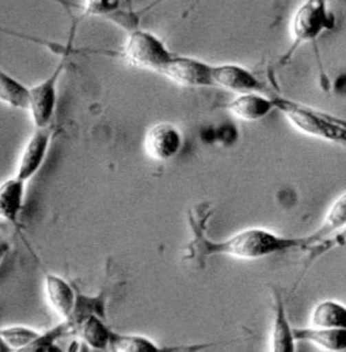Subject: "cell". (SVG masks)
Segmentation results:
<instances>
[{
	"label": "cell",
	"instance_id": "obj_1",
	"mask_svg": "<svg viewBox=\"0 0 346 352\" xmlns=\"http://www.w3.org/2000/svg\"><path fill=\"white\" fill-rule=\"evenodd\" d=\"M299 248H307L306 236L288 238L262 228H249L217 242L204 235H195L189 245L191 255L188 258L224 255L241 260H258Z\"/></svg>",
	"mask_w": 346,
	"mask_h": 352
},
{
	"label": "cell",
	"instance_id": "obj_2",
	"mask_svg": "<svg viewBox=\"0 0 346 352\" xmlns=\"http://www.w3.org/2000/svg\"><path fill=\"white\" fill-rule=\"evenodd\" d=\"M276 109L284 113L289 122L301 133L346 146V125L329 115L316 112L281 96H274Z\"/></svg>",
	"mask_w": 346,
	"mask_h": 352
},
{
	"label": "cell",
	"instance_id": "obj_3",
	"mask_svg": "<svg viewBox=\"0 0 346 352\" xmlns=\"http://www.w3.org/2000/svg\"><path fill=\"white\" fill-rule=\"evenodd\" d=\"M121 54L133 67L159 74L164 72L176 55L159 36L142 29L131 32Z\"/></svg>",
	"mask_w": 346,
	"mask_h": 352
},
{
	"label": "cell",
	"instance_id": "obj_4",
	"mask_svg": "<svg viewBox=\"0 0 346 352\" xmlns=\"http://www.w3.org/2000/svg\"><path fill=\"white\" fill-rule=\"evenodd\" d=\"M332 26V16L328 12L325 0H305L292 19V36L294 46L288 56L302 43L315 41L324 30Z\"/></svg>",
	"mask_w": 346,
	"mask_h": 352
},
{
	"label": "cell",
	"instance_id": "obj_5",
	"mask_svg": "<svg viewBox=\"0 0 346 352\" xmlns=\"http://www.w3.org/2000/svg\"><path fill=\"white\" fill-rule=\"evenodd\" d=\"M65 68V59L61 60L59 65L43 81L30 87L32 103L30 115L34 128H47L52 125V118L58 106V86L61 73Z\"/></svg>",
	"mask_w": 346,
	"mask_h": 352
},
{
	"label": "cell",
	"instance_id": "obj_6",
	"mask_svg": "<svg viewBox=\"0 0 346 352\" xmlns=\"http://www.w3.org/2000/svg\"><path fill=\"white\" fill-rule=\"evenodd\" d=\"M214 64L191 58L175 55L162 76L181 86L186 87H213L214 85Z\"/></svg>",
	"mask_w": 346,
	"mask_h": 352
},
{
	"label": "cell",
	"instance_id": "obj_7",
	"mask_svg": "<svg viewBox=\"0 0 346 352\" xmlns=\"http://www.w3.org/2000/svg\"><path fill=\"white\" fill-rule=\"evenodd\" d=\"M52 137H54L52 125L47 128L34 129L21 151L20 160L17 164V172L14 176L19 177L26 184L36 176L46 162Z\"/></svg>",
	"mask_w": 346,
	"mask_h": 352
},
{
	"label": "cell",
	"instance_id": "obj_8",
	"mask_svg": "<svg viewBox=\"0 0 346 352\" xmlns=\"http://www.w3.org/2000/svg\"><path fill=\"white\" fill-rule=\"evenodd\" d=\"M184 144L179 128L171 122H159L144 135V151L156 162H168L179 155Z\"/></svg>",
	"mask_w": 346,
	"mask_h": 352
},
{
	"label": "cell",
	"instance_id": "obj_9",
	"mask_svg": "<svg viewBox=\"0 0 346 352\" xmlns=\"http://www.w3.org/2000/svg\"><path fill=\"white\" fill-rule=\"evenodd\" d=\"M214 85L235 94H249V93H264L262 81L248 68L227 63L214 64Z\"/></svg>",
	"mask_w": 346,
	"mask_h": 352
},
{
	"label": "cell",
	"instance_id": "obj_10",
	"mask_svg": "<svg viewBox=\"0 0 346 352\" xmlns=\"http://www.w3.org/2000/svg\"><path fill=\"white\" fill-rule=\"evenodd\" d=\"M45 293L52 311L64 321H69L74 314L78 296L72 285L60 276L47 273L45 277Z\"/></svg>",
	"mask_w": 346,
	"mask_h": 352
},
{
	"label": "cell",
	"instance_id": "obj_11",
	"mask_svg": "<svg viewBox=\"0 0 346 352\" xmlns=\"http://www.w3.org/2000/svg\"><path fill=\"white\" fill-rule=\"evenodd\" d=\"M228 111L244 121H259L267 118L274 109V99L262 93L239 94L227 106Z\"/></svg>",
	"mask_w": 346,
	"mask_h": 352
},
{
	"label": "cell",
	"instance_id": "obj_12",
	"mask_svg": "<svg viewBox=\"0 0 346 352\" xmlns=\"http://www.w3.org/2000/svg\"><path fill=\"white\" fill-rule=\"evenodd\" d=\"M26 182L13 176L1 184L0 188V214L8 223L19 226L20 214L24 207Z\"/></svg>",
	"mask_w": 346,
	"mask_h": 352
},
{
	"label": "cell",
	"instance_id": "obj_13",
	"mask_svg": "<svg viewBox=\"0 0 346 352\" xmlns=\"http://www.w3.org/2000/svg\"><path fill=\"white\" fill-rule=\"evenodd\" d=\"M296 336L287 316L281 295L274 292V316L271 337V350L274 352L296 351Z\"/></svg>",
	"mask_w": 346,
	"mask_h": 352
},
{
	"label": "cell",
	"instance_id": "obj_14",
	"mask_svg": "<svg viewBox=\"0 0 346 352\" xmlns=\"http://www.w3.org/2000/svg\"><path fill=\"white\" fill-rule=\"evenodd\" d=\"M297 340H306L327 351H345L346 330L334 328H294Z\"/></svg>",
	"mask_w": 346,
	"mask_h": 352
},
{
	"label": "cell",
	"instance_id": "obj_15",
	"mask_svg": "<svg viewBox=\"0 0 346 352\" xmlns=\"http://www.w3.org/2000/svg\"><path fill=\"white\" fill-rule=\"evenodd\" d=\"M346 228V191L334 200L327 212L323 225L312 234L306 236L307 248L322 243L328 236L340 233Z\"/></svg>",
	"mask_w": 346,
	"mask_h": 352
},
{
	"label": "cell",
	"instance_id": "obj_16",
	"mask_svg": "<svg viewBox=\"0 0 346 352\" xmlns=\"http://www.w3.org/2000/svg\"><path fill=\"white\" fill-rule=\"evenodd\" d=\"M0 100L1 103L16 109L29 111L30 103H32L30 87L16 80L11 74L1 72L0 73Z\"/></svg>",
	"mask_w": 346,
	"mask_h": 352
},
{
	"label": "cell",
	"instance_id": "obj_17",
	"mask_svg": "<svg viewBox=\"0 0 346 352\" xmlns=\"http://www.w3.org/2000/svg\"><path fill=\"white\" fill-rule=\"evenodd\" d=\"M311 324L318 328L345 329L346 305L337 300H323L311 312Z\"/></svg>",
	"mask_w": 346,
	"mask_h": 352
},
{
	"label": "cell",
	"instance_id": "obj_18",
	"mask_svg": "<svg viewBox=\"0 0 346 352\" xmlns=\"http://www.w3.org/2000/svg\"><path fill=\"white\" fill-rule=\"evenodd\" d=\"M81 338L94 350H106L111 346L113 331L108 328L99 315H90L80 324Z\"/></svg>",
	"mask_w": 346,
	"mask_h": 352
},
{
	"label": "cell",
	"instance_id": "obj_19",
	"mask_svg": "<svg viewBox=\"0 0 346 352\" xmlns=\"http://www.w3.org/2000/svg\"><path fill=\"white\" fill-rule=\"evenodd\" d=\"M43 331L24 325H10L0 329V338L14 351H29V349L41 338Z\"/></svg>",
	"mask_w": 346,
	"mask_h": 352
},
{
	"label": "cell",
	"instance_id": "obj_20",
	"mask_svg": "<svg viewBox=\"0 0 346 352\" xmlns=\"http://www.w3.org/2000/svg\"><path fill=\"white\" fill-rule=\"evenodd\" d=\"M111 347L115 351L121 352H158L164 351V347H159L154 340L138 334H112Z\"/></svg>",
	"mask_w": 346,
	"mask_h": 352
},
{
	"label": "cell",
	"instance_id": "obj_21",
	"mask_svg": "<svg viewBox=\"0 0 346 352\" xmlns=\"http://www.w3.org/2000/svg\"><path fill=\"white\" fill-rule=\"evenodd\" d=\"M122 0H84V16H107L116 12Z\"/></svg>",
	"mask_w": 346,
	"mask_h": 352
},
{
	"label": "cell",
	"instance_id": "obj_22",
	"mask_svg": "<svg viewBox=\"0 0 346 352\" xmlns=\"http://www.w3.org/2000/svg\"><path fill=\"white\" fill-rule=\"evenodd\" d=\"M334 245H338V246H341V245H345L346 243V228L345 229H343L340 233H337L336 236L334 238V242H332Z\"/></svg>",
	"mask_w": 346,
	"mask_h": 352
},
{
	"label": "cell",
	"instance_id": "obj_23",
	"mask_svg": "<svg viewBox=\"0 0 346 352\" xmlns=\"http://www.w3.org/2000/svg\"><path fill=\"white\" fill-rule=\"evenodd\" d=\"M127 1H131V0H127Z\"/></svg>",
	"mask_w": 346,
	"mask_h": 352
}]
</instances>
